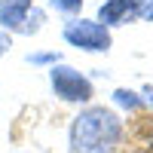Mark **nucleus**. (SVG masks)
<instances>
[{
	"instance_id": "nucleus-1",
	"label": "nucleus",
	"mask_w": 153,
	"mask_h": 153,
	"mask_svg": "<svg viewBox=\"0 0 153 153\" xmlns=\"http://www.w3.org/2000/svg\"><path fill=\"white\" fill-rule=\"evenodd\" d=\"M123 141V120L110 107L89 104L71 123L68 147L71 153H113Z\"/></svg>"
},
{
	"instance_id": "nucleus-2",
	"label": "nucleus",
	"mask_w": 153,
	"mask_h": 153,
	"mask_svg": "<svg viewBox=\"0 0 153 153\" xmlns=\"http://www.w3.org/2000/svg\"><path fill=\"white\" fill-rule=\"evenodd\" d=\"M49 86H52L55 98L65 101V104H89V98L95 92L92 80L86 74H80L76 68H71V65L49 68Z\"/></svg>"
},
{
	"instance_id": "nucleus-3",
	"label": "nucleus",
	"mask_w": 153,
	"mask_h": 153,
	"mask_svg": "<svg viewBox=\"0 0 153 153\" xmlns=\"http://www.w3.org/2000/svg\"><path fill=\"white\" fill-rule=\"evenodd\" d=\"M65 43H71L74 49H83V52H107L113 37L104 25H98L95 19H68V25L61 28Z\"/></svg>"
},
{
	"instance_id": "nucleus-4",
	"label": "nucleus",
	"mask_w": 153,
	"mask_h": 153,
	"mask_svg": "<svg viewBox=\"0 0 153 153\" xmlns=\"http://www.w3.org/2000/svg\"><path fill=\"white\" fill-rule=\"evenodd\" d=\"M138 6L135 0H104V3L98 6V25H104V28H120V25H129L138 19Z\"/></svg>"
},
{
	"instance_id": "nucleus-5",
	"label": "nucleus",
	"mask_w": 153,
	"mask_h": 153,
	"mask_svg": "<svg viewBox=\"0 0 153 153\" xmlns=\"http://www.w3.org/2000/svg\"><path fill=\"white\" fill-rule=\"evenodd\" d=\"M34 9V0H0V25L3 34H22L25 19Z\"/></svg>"
},
{
	"instance_id": "nucleus-6",
	"label": "nucleus",
	"mask_w": 153,
	"mask_h": 153,
	"mask_svg": "<svg viewBox=\"0 0 153 153\" xmlns=\"http://www.w3.org/2000/svg\"><path fill=\"white\" fill-rule=\"evenodd\" d=\"M113 104L129 107V110H138L144 101H141V95H138V92H132V89H113Z\"/></svg>"
},
{
	"instance_id": "nucleus-7",
	"label": "nucleus",
	"mask_w": 153,
	"mask_h": 153,
	"mask_svg": "<svg viewBox=\"0 0 153 153\" xmlns=\"http://www.w3.org/2000/svg\"><path fill=\"white\" fill-rule=\"evenodd\" d=\"M49 9H55L65 19H76L83 9V0H49Z\"/></svg>"
},
{
	"instance_id": "nucleus-8",
	"label": "nucleus",
	"mask_w": 153,
	"mask_h": 153,
	"mask_svg": "<svg viewBox=\"0 0 153 153\" xmlns=\"http://www.w3.org/2000/svg\"><path fill=\"white\" fill-rule=\"evenodd\" d=\"M28 65H34V68H43V65H61V52H55V49H46V52H31L28 58Z\"/></svg>"
},
{
	"instance_id": "nucleus-9",
	"label": "nucleus",
	"mask_w": 153,
	"mask_h": 153,
	"mask_svg": "<svg viewBox=\"0 0 153 153\" xmlns=\"http://www.w3.org/2000/svg\"><path fill=\"white\" fill-rule=\"evenodd\" d=\"M43 22H46V12L34 6V9L28 12V19H25V28H22V34H40Z\"/></svg>"
},
{
	"instance_id": "nucleus-10",
	"label": "nucleus",
	"mask_w": 153,
	"mask_h": 153,
	"mask_svg": "<svg viewBox=\"0 0 153 153\" xmlns=\"http://www.w3.org/2000/svg\"><path fill=\"white\" fill-rule=\"evenodd\" d=\"M138 19H144V22H153V0H144V3L138 6Z\"/></svg>"
},
{
	"instance_id": "nucleus-11",
	"label": "nucleus",
	"mask_w": 153,
	"mask_h": 153,
	"mask_svg": "<svg viewBox=\"0 0 153 153\" xmlns=\"http://www.w3.org/2000/svg\"><path fill=\"white\" fill-rule=\"evenodd\" d=\"M141 95H144V98H141L144 104H150V107H153V86H144V92H141Z\"/></svg>"
},
{
	"instance_id": "nucleus-12",
	"label": "nucleus",
	"mask_w": 153,
	"mask_h": 153,
	"mask_svg": "<svg viewBox=\"0 0 153 153\" xmlns=\"http://www.w3.org/2000/svg\"><path fill=\"white\" fill-rule=\"evenodd\" d=\"M12 46V40H9V34H0V55L6 52V49Z\"/></svg>"
},
{
	"instance_id": "nucleus-13",
	"label": "nucleus",
	"mask_w": 153,
	"mask_h": 153,
	"mask_svg": "<svg viewBox=\"0 0 153 153\" xmlns=\"http://www.w3.org/2000/svg\"><path fill=\"white\" fill-rule=\"evenodd\" d=\"M135 3H144V0H135Z\"/></svg>"
}]
</instances>
